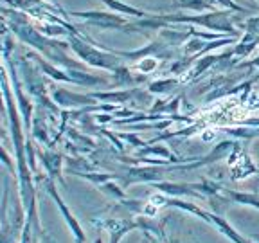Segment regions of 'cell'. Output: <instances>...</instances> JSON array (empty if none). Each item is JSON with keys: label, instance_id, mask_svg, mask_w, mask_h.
<instances>
[{"label": "cell", "instance_id": "1", "mask_svg": "<svg viewBox=\"0 0 259 243\" xmlns=\"http://www.w3.org/2000/svg\"><path fill=\"white\" fill-rule=\"evenodd\" d=\"M0 54H4V44H0ZM0 87H2V94H4V103H6V113H8L9 130H11V139L13 146H15V155H16V173H18V182H20V198L22 207L25 211V220L32 223L34 232L38 236L44 232L38 220L36 213V189L32 184L31 177V166H29V157H27V142L24 137V130H22L20 121V110L15 105V97L11 92V79L9 74L2 69L0 65Z\"/></svg>", "mask_w": 259, "mask_h": 243}, {"label": "cell", "instance_id": "2", "mask_svg": "<svg viewBox=\"0 0 259 243\" xmlns=\"http://www.w3.org/2000/svg\"><path fill=\"white\" fill-rule=\"evenodd\" d=\"M148 202H151L155 207H158V209H162V207H177V209L187 211V213H191V215H196L198 218H202L203 222L210 223V225H214L216 229H218L223 236H227V238L231 239L232 243H252V241H248L245 236L239 234V232L236 231L234 227L227 222L225 218L214 215V213H209V211L202 209V207H198V206H194V204H191V202H184V200H180L178 196L153 194V196H150V200H148Z\"/></svg>", "mask_w": 259, "mask_h": 243}, {"label": "cell", "instance_id": "3", "mask_svg": "<svg viewBox=\"0 0 259 243\" xmlns=\"http://www.w3.org/2000/svg\"><path fill=\"white\" fill-rule=\"evenodd\" d=\"M69 47L76 53L77 58L85 61L90 67H96V69H105V70H115L117 67H121V60L115 53H112L110 49H105L101 45H90L85 40H81L76 34H70L69 36Z\"/></svg>", "mask_w": 259, "mask_h": 243}, {"label": "cell", "instance_id": "4", "mask_svg": "<svg viewBox=\"0 0 259 243\" xmlns=\"http://www.w3.org/2000/svg\"><path fill=\"white\" fill-rule=\"evenodd\" d=\"M162 22H193V24H202L209 29H218V31L232 32V34H238L232 27V22L227 20V13H207V15H196V16H173V15H158Z\"/></svg>", "mask_w": 259, "mask_h": 243}, {"label": "cell", "instance_id": "5", "mask_svg": "<svg viewBox=\"0 0 259 243\" xmlns=\"http://www.w3.org/2000/svg\"><path fill=\"white\" fill-rule=\"evenodd\" d=\"M45 184H47V187H45V189H47V193L51 194V196H53V200L56 202L58 209H60L61 216H63L65 223H67V227H69L70 232H72L76 243H87V232L83 231L81 223L77 222V218L72 215V211L69 209V206H67V204H65V200L61 198V194L58 193V187H56V184H54V180H53V178H47V180H45Z\"/></svg>", "mask_w": 259, "mask_h": 243}, {"label": "cell", "instance_id": "6", "mask_svg": "<svg viewBox=\"0 0 259 243\" xmlns=\"http://www.w3.org/2000/svg\"><path fill=\"white\" fill-rule=\"evenodd\" d=\"M74 18L85 20L87 24L96 25L99 29H117V31H124V25L128 24L126 18H122L121 15H113V13H105V11H74L70 13Z\"/></svg>", "mask_w": 259, "mask_h": 243}, {"label": "cell", "instance_id": "7", "mask_svg": "<svg viewBox=\"0 0 259 243\" xmlns=\"http://www.w3.org/2000/svg\"><path fill=\"white\" fill-rule=\"evenodd\" d=\"M92 223L110 234V243H121V239L134 229H141L139 218H110V220H92Z\"/></svg>", "mask_w": 259, "mask_h": 243}, {"label": "cell", "instance_id": "8", "mask_svg": "<svg viewBox=\"0 0 259 243\" xmlns=\"http://www.w3.org/2000/svg\"><path fill=\"white\" fill-rule=\"evenodd\" d=\"M54 97V103L58 106H63V108H69V106H92L94 103V97L90 94H72L69 90L65 89H58L53 92Z\"/></svg>", "mask_w": 259, "mask_h": 243}, {"label": "cell", "instance_id": "9", "mask_svg": "<svg viewBox=\"0 0 259 243\" xmlns=\"http://www.w3.org/2000/svg\"><path fill=\"white\" fill-rule=\"evenodd\" d=\"M40 157H41V164H44L45 171L49 173V178H53V180L58 178L61 184H65L63 177H61V160H63L61 155L56 153V151L45 150L40 153Z\"/></svg>", "mask_w": 259, "mask_h": 243}, {"label": "cell", "instance_id": "10", "mask_svg": "<svg viewBox=\"0 0 259 243\" xmlns=\"http://www.w3.org/2000/svg\"><path fill=\"white\" fill-rule=\"evenodd\" d=\"M222 193L225 194L231 202L239 204V206L254 207V209L259 211V194L257 193H243V191H232V189H227V187H223Z\"/></svg>", "mask_w": 259, "mask_h": 243}, {"label": "cell", "instance_id": "11", "mask_svg": "<svg viewBox=\"0 0 259 243\" xmlns=\"http://www.w3.org/2000/svg\"><path fill=\"white\" fill-rule=\"evenodd\" d=\"M101 2L108 6L112 11L117 13V15H128V16H135V18H148V16H151V13L134 8V6L122 2V0H101Z\"/></svg>", "mask_w": 259, "mask_h": 243}, {"label": "cell", "instance_id": "12", "mask_svg": "<svg viewBox=\"0 0 259 243\" xmlns=\"http://www.w3.org/2000/svg\"><path fill=\"white\" fill-rule=\"evenodd\" d=\"M135 92H137V89L121 90V92H92L90 96L94 99H99V101H105V103H126Z\"/></svg>", "mask_w": 259, "mask_h": 243}, {"label": "cell", "instance_id": "13", "mask_svg": "<svg viewBox=\"0 0 259 243\" xmlns=\"http://www.w3.org/2000/svg\"><path fill=\"white\" fill-rule=\"evenodd\" d=\"M97 189L103 191L106 196H110V198L119 200V202L126 198L124 189H122L121 186H117V184H113V178H112V180H106V182H103L101 186H97Z\"/></svg>", "mask_w": 259, "mask_h": 243}, {"label": "cell", "instance_id": "14", "mask_svg": "<svg viewBox=\"0 0 259 243\" xmlns=\"http://www.w3.org/2000/svg\"><path fill=\"white\" fill-rule=\"evenodd\" d=\"M177 85L175 79H160V81H153L150 83V92H167L171 87Z\"/></svg>", "mask_w": 259, "mask_h": 243}, {"label": "cell", "instance_id": "15", "mask_svg": "<svg viewBox=\"0 0 259 243\" xmlns=\"http://www.w3.org/2000/svg\"><path fill=\"white\" fill-rule=\"evenodd\" d=\"M245 27H247V32L250 36H257L259 34V16H254V18H248L245 22Z\"/></svg>", "mask_w": 259, "mask_h": 243}, {"label": "cell", "instance_id": "16", "mask_svg": "<svg viewBox=\"0 0 259 243\" xmlns=\"http://www.w3.org/2000/svg\"><path fill=\"white\" fill-rule=\"evenodd\" d=\"M0 162H2V164H6L9 171H15V166H13V160H11V155L6 151L4 146H0Z\"/></svg>", "mask_w": 259, "mask_h": 243}, {"label": "cell", "instance_id": "17", "mask_svg": "<svg viewBox=\"0 0 259 243\" xmlns=\"http://www.w3.org/2000/svg\"><path fill=\"white\" fill-rule=\"evenodd\" d=\"M137 67L142 70V72H150V70H153L155 67H157V61H155L153 58H144Z\"/></svg>", "mask_w": 259, "mask_h": 243}, {"label": "cell", "instance_id": "18", "mask_svg": "<svg viewBox=\"0 0 259 243\" xmlns=\"http://www.w3.org/2000/svg\"><path fill=\"white\" fill-rule=\"evenodd\" d=\"M40 243H53V239H51V236H47L45 232H41V234H40Z\"/></svg>", "mask_w": 259, "mask_h": 243}, {"label": "cell", "instance_id": "19", "mask_svg": "<svg viewBox=\"0 0 259 243\" xmlns=\"http://www.w3.org/2000/svg\"><path fill=\"white\" fill-rule=\"evenodd\" d=\"M252 239H254L255 243H259V236H257V234H254V236H252Z\"/></svg>", "mask_w": 259, "mask_h": 243}, {"label": "cell", "instance_id": "20", "mask_svg": "<svg viewBox=\"0 0 259 243\" xmlns=\"http://www.w3.org/2000/svg\"><path fill=\"white\" fill-rule=\"evenodd\" d=\"M142 243H153V241H151L150 238H144V239H142Z\"/></svg>", "mask_w": 259, "mask_h": 243}, {"label": "cell", "instance_id": "21", "mask_svg": "<svg viewBox=\"0 0 259 243\" xmlns=\"http://www.w3.org/2000/svg\"><path fill=\"white\" fill-rule=\"evenodd\" d=\"M94 243H103V239H101V238H97V239H96V241H94Z\"/></svg>", "mask_w": 259, "mask_h": 243}, {"label": "cell", "instance_id": "22", "mask_svg": "<svg viewBox=\"0 0 259 243\" xmlns=\"http://www.w3.org/2000/svg\"><path fill=\"white\" fill-rule=\"evenodd\" d=\"M0 227H2V223H0Z\"/></svg>", "mask_w": 259, "mask_h": 243}]
</instances>
